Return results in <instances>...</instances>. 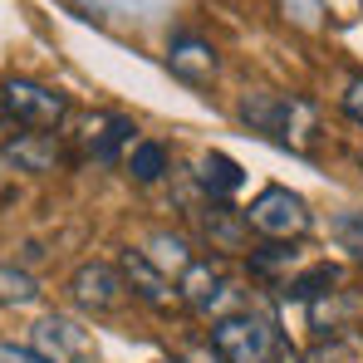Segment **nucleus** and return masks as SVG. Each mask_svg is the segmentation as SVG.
I'll return each mask as SVG.
<instances>
[{"mask_svg": "<svg viewBox=\"0 0 363 363\" xmlns=\"http://www.w3.org/2000/svg\"><path fill=\"white\" fill-rule=\"evenodd\" d=\"M241 123H250L255 133L295 147V152H314L319 147V113L314 104H304L295 94H275V89H255L236 104Z\"/></svg>", "mask_w": 363, "mask_h": 363, "instance_id": "nucleus-1", "label": "nucleus"}, {"mask_svg": "<svg viewBox=\"0 0 363 363\" xmlns=\"http://www.w3.org/2000/svg\"><path fill=\"white\" fill-rule=\"evenodd\" d=\"M211 349L221 363H275V354L285 344H280V329L265 314L236 309V314L211 324Z\"/></svg>", "mask_w": 363, "mask_h": 363, "instance_id": "nucleus-2", "label": "nucleus"}, {"mask_svg": "<svg viewBox=\"0 0 363 363\" xmlns=\"http://www.w3.org/2000/svg\"><path fill=\"white\" fill-rule=\"evenodd\" d=\"M241 216H245V226H250L255 236H265V241H275V245L300 241L304 231H309V221H314L309 206H304V196L290 191V186H265Z\"/></svg>", "mask_w": 363, "mask_h": 363, "instance_id": "nucleus-3", "label": "nucleus"}, {"mask_svg": "<svg viewBox=\"0 0 363 363\" xmlns=\"http://www.w3.org/2000/svg\"><path fill=\"white\" fill-rule=\"evenodd\" d=\"M0 104H5V118L25 123V128H60L69 118V99L50 84H35V79H5Z\"/></svg>", "mask_w": 363, "mask_h": 363, "instance_id": "nucleus-4", "label": "nucleus"}, {"mask_svg": "<svg viewBox=\"0 0 363 363\" xmlns=\"http://www.w3.org/2000/svg\"><path fill=\"white\" fill-rule=\"evenodd\" d=\"M177 300L186 304V309H196V314L226 319V314H236L241 290L226 280V270H221L216 260H191V265L182 270V280H177Z\"/></svg>", "mask_w": 363, "mask_h": 363, "instance_id": "nucleus-5", "label": "nucleus"}, {"mask_svg": "<svg viewBox=\"0 0 363 363\" xmlns=\"http://www.w3.org/2000/svg\"><path fill=\"white\" fill-rule=\"evenodd\" d=\"M30 349L45 354L50 363H99L94 334H89L79 319H69V314H45V319L35 324V344H30Z\"/></svg>", "mask_w": 363, "mask_h": 363, "instance_id": "nucleus-6", "label": "nucleus"}, {"mask_svg": "<svg viewBox=\"0 0 363 363\" xmlns=\"http://www.w3.org/2000/svg\"><path fill=\"white\" fill-rule=\"evenodd\" d=\"M69 295H74L79 309H89V314H113V309H123V300H128V285H123V275L113 265L94 260V265H79V270H74Z\"/></svg>", "mask_w": 363, "mask_h": 363, "instance_id": "nucleus-7", "label": "nucleus"}, {"mask_svg": "<svg viewBox=\"0 0 363 363\" xmlns=\"http://www.w3.org/2000/svg\"><path fill=\"white\" fill-rule=\"evenodd\" d=\"M118 275H123V285H128V295L143 300V304H152V309H167V304L177 300V290L167 285V275H162L143 250H123Z\"/></svg>", "mask_w": 363, "mask_h": 363, "instance_id": "nucleus-8", "label": "nucleus"}, {"mask_svg": "<svg viewBox=\"0 0 363 363\" xmlns=\"http://www.w3.org/2000/svg\"><path fill=\"white\" fill-rule=\"evenodd\" d=\"M167 69L177 74L182 84H211L216 79V50L206 45V40H196V35H172V45H167Z\"/></svg>", "mask_w": 363, "mask_h": 363, "instance_id": "nucleus-9", "label": "nucleus"}, {"mask_svg": "<svg viewBox=\"0 0 363 363\" xmlns=\"http://www.w3.org/2000/svg\"><path fill=\"white\" fill-rule=\"evenodd\" d=\"M0 157H5L15 172H35V177H45V172L60 167V143H55L50 133H15V138L0 147Z\"/></svg>", "mask_w": 363, "mask_h": 363, "instance_id": "nucleus-10", "label": "nucleus"}, {"mask_svg": "<svg viewBox=\"0 0 363 363\" xmlns=\"http://www.w3.org/2000/svg\"><path fill=\"white\" fill-rule=\"evenodd\" d=\"M196 226H201V236L211 241V250H245V236H250L245 216L236 206H226V201H206V206L196 211Z\"/></svg>", "mask_w": 363, "mask_h": 363, "instance_id": "nucleus-11", "label": "nucleus"}, {"mask_svg": "<svg viewBox=\"0 0 363 363\" xmlns=\"http://www.w3.org/2000/svg\"><path fill=\"white\" fill-rule=\"evenodd\" d=\"M133 123L118 118V113H94V118L84 123V152L94 157V162H118V152L133 143Z\"/></svg>", "mask_w": 363, "mask_h": 363, "instance_id": "nucleus-12", "label": "nucleus"}, {"mask_svg": "<svg viewBox=\"0 0 363 363\" xmlns=\"http://www.w3.org/2000/svg\"><path fill=\"white\" fill-rule=\"evenodd\" d=\"M196 182L206 186L211 201H221V196H231V191L245 182V172H241L236 157H226V152H206V157L196 162Z\"/></svg>", "mask_w": 363, "mask_h": 363, "instance_id": "nucleus-13", "label": "nucleus"}, {"mask_svg": "<svg viewBox=\"0 0 363 363\" xmlns=\"http://www.w3.org/2000/svg\"><path fill=\"white\" fill-rule=\"evenodd\" d=\"M334 285H339V270H334V265H314V270H304V275H295V280H285V300L314 304V300H324Z\"/></svg>", "mask_w": 363, "mask_h": 363, "instance_id": "nucleus-14", "label": "nucleus"}, {"mask_svg": "<svg viewBox=\"0 0 363 363\" xmlns=\"http://www.w3.org/2000/svg\"><path fill=\"white\" fill-rule=\"evenodd\" d=\"M143 255H147V260H152V265H157L162 275H167V270H177V275H182V270H186V265L196 260V255L186 250V241H182V236H167V231L147 236V250H143Z\"/></svg>", "mask_w": 363, "mask_h": 363, "instance_id": "nucleus-15", "label": "nucleus"}, {"mask_svg": "<svg viewBox=\"0 0 363 363\" xmlns=\"http://www.w3.org/2000/svg\"><path fill=\"white\" fill-rule=\"evenodd\" d=\"M128 172H133V182H157L162 172H167V147L162 143H133V157H128Z\"/></svg>", "mask_w": 363, "mask_h": 363, "instance_id": "nucleus-16", "label": "nucleus"}, {"mask_svg": "<svg viewBox=\"0 0 363 363\" xmlns=\"http://www.w3.org/2000/svg\"><path fill=\"white\" fill-rule=\"evenodd\" d=\"M40 295L35 275L30 270H15V265H0V304H30Z\"/></svg>", "mask_w": 363, "mask_h": 363, "instance_id": "nucleus-17", "label": "nucleus"}, {"mask_svg": "<svg viewBox=\"0 0 363 363\" xmlns=\"http://www.w3.org/2000/svg\"><path fill=\"white\" fill-rule=\"evenodd\" d=\"M295 260H300V250L270 241V245H260V250L250 255V270H255V275H280V270H290Z\"/></svg>", "mask_w": 363, "mask_h": 363, "instance_id": "nucleus-18", "label": "nucleus"}, {"mask_svg": "<svg viewBox=\"0 0 363 363\" xmlns=\"http://www.w3.org/2000/svg\"><path fill=\"white\" fill-rule=\"evenodd\" d=\"M334 241L363 265V211H339L334 216Z\"/></svg>", "mask_w": 363, "mask_h": 363, "instance_id": "nucleus-19", "label": "nucleus"}, {"mask_svg": "<svg viewBox=\"0 0 363 363\" xmlns=\"http://www.w3.org/2000/svg\"><path fill=\"white\" fill-rule=\"evenodd\" d=\"M280 15L295 30H319L324 25V0H280Z\"/></svg>", "mask_w": 363, "mask_h": 363, "instance_id": "nucleus-20", "label": "nucleus"}, {"mask_svg": "<svg viewBox=\"0 0 363 363\" xmlns=\"http://www.w3.org/2000/svg\"><path fill=\"white\" fill-rule=\"evenodd\" d=\"M300 363H359V349H354L349 339H324V344H314Z\"/></svg>", "mask_w": 363, "mask_h": 363, "instance_id": "nucleus-21", "label": "nucleus"}, {"mask_svg": "<svg viewBox=\"0 0 363 363\" xmlns=\"http://www.w3.org/2000/svg\"><path fill=\"white\" fill-rule=\"evenodd\" d=\"M339 104H344V113H349L354 123H363V74L344 84V99H339Z\"/></svg>", "mask_w": 363, "mask_h": 363, "instance_id": "nucleus-22", "label": "nucleus"}, {"mask_svg": "<svg viewBox=\"0 0 363 363\" xmlns=\"http://www.w3.org/2000/svg\"><path fill=\"white\" fill-rule=\"evenodd\" d=\"M0 363H50V359L35 354L30 344H0Z\"/></svg>", "mask_w": 363, "mask_h": 363, "instance_id": "nucleus-23", "label": "nucleus"}, {"mask_svg": "<svg viewBox=\"0 0 363 363\" xmlns=\"http://www.w3.org/2000/svg\"><path fill=\"white\" fill-rule=\"evenodd\" d=\"M94 5H108V10H152L162 0H94Z\"/></svg>", "mask_w": 363, "mask_h": 363, "instance_id": "nucleus-24", "label": "nucleus"}, {"mask_svg": "<svg viewBox=\"0 0 363 363\" xmlns=\"http://www.w3.org/2000/svg\"><path fill=\"white\" fill-rule=\"evenodd\" d=\"M0 118H5V104H0Z\"/></svg>", "mask_w": 363, "mask_h": 363, "instance_id": "nucleus-25", "label": "nucleus"}, {"mask_svg": "<svg viewBox=\"0 0 363 363\" xmlns=\"http://www.w3.org/2000/svg\"><path fill=\"white\" fill-rule=\"evenodd\" d=\"M359 162H363V152H359Z\"/></svg>", "mask_w": 363, "mask_h": 363, "instance_id": "nucleus-26", "label": "nucleus"}]
</instances>
